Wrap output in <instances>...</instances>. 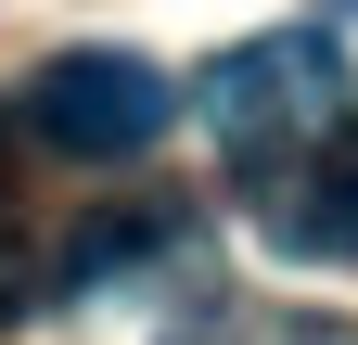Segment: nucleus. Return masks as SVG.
I'll list each match as a JSON object with an SVG mask.
<instances>
[{"instance_id": "obj_1", "label": "nucleus", "mask_w": 358, "mask_h": 345, "mask_svg": "<svg viewBox=\"0 0 358 345\" xmlns=\"http://www.w3.org/2000/svg\"><path fill=\"white\" fill-rule=\"evenodd\" d=\"M205 128L243 179H307L345 128H358V77H345V38L320 26H268L243 52L205 64Z\"/></svg>"}, {"instance_id": "obj_2", "label": "nucleus", "mask_w": 358, "mask_h": 345, "mask_svg": "<svg viewBox=\"0 0 358 345\" xmlns=\"http://www.w3.org/2000/svg\"><path fill=\"white\" fill-rule=\"evenodd\" d=\"M26 128L52 154H77V166H128V154H154L166 128H179V90H166V64L77 38V52H52V64L26 77Z\"/></svg>"}, {"instance_id": "obj_3", "label": "nucleus", "mask_w": 358, "mask_h": 345, "mask_svg": "<svg viewBox=\"0 0 358 345\" xmlns=\"http://www.w3.org/2000/svg\"><path fill=\"white\" fill-rule=\"evenodd\" d=\"M205 345H345V332H307V320H243V332H205Z\"/></svg>"}]
</instances>
